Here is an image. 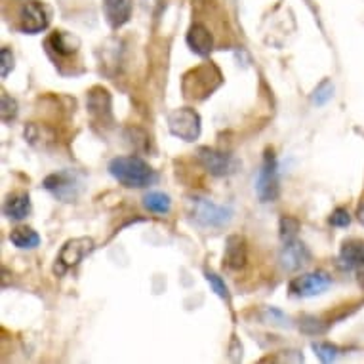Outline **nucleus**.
Returning a JSON list of instances; mask_svg holds the SVG:
<instances>
[{
  "mask_svg": "<svg viewBox=\"0 0 364 364\" xmlns=\"http://www.w3.org/2000/svg\"><path fill=\"white\" fill-rule=\"evenodd\" d=\"M94 239L90 237H77V239H69L65 245L61 246L60 256L55 259L54 271L58 275H63L67 269L77 267L78 263L82 262L84 257L92 254L94 250Z\"/></svg>",
  "mask_w": 364,
  "mask_h": 364,
  "instance_id": "423d86ee",
  "label": "nucleus"
},
{
  "mask_svg": "<svg viewBox=\"0 0 364 364\" xmlns=\"http://www.w3.org/2000/svg\"><path fill=\"white\" fill-rule=\"evenodd\" d=\"M299 328L304 330L305 334H321L324 330L323 326H321V321H316L315 316H304Z\"/></svg>",
  "mask_w": 364,
  "mask_h": 364,
  "instance_id": "cd10ccee",
  "label": "nucleus"
},
{
  "mask_svg": "<svg viewBox=\"0 0 364 364\" xmlns=\"http://www.w3.org/2000/svg\"><path fill=\"white\" fill-rule=\"evenodd\" d=\"M299 231V221L292 215H284L281 220V239L282 242H288V240L298 239Z\"/></svg>",
  "mask_w": 364,
  "mask_h": 364,
  "instance_id": "5701e85b",
  "label": "nucleus"
},
{
  "mask_svg": "<svg viewBox=\"0 0 364 364\" xmlns=\"http://www.w3.org/2000/svg\"><path fill=\"white\" fill-rule=\"evenodd\" d=\"M14 69V54L10 48L0 50V75L2 78H6L10 71Z\"/></svg>",
  "mask_w": 364,
  "mask_h": 364,
  "instance_id": "a878e982",
  "label": "nucleus"
},
{
  "mask_svg": "<svg viewBox=\"0 0 364 364\" xmlns=\"http://www.w3.org/2000/svg\"><path fill=\"white\" fill-rule=\"evenodd\" d=\"M332 96H334V84L326 78V80H323V82L316 86L311 100H313L315 105H326L332 100Z\"/></svg>",
  "mask_w": 364,
  "mask_h": 364,
  "instance_id": "4be33fe9",
  "label": "nucleus"
},
{
  "mask_svg": "<svg viewBox=\"0 0 364 364\" xmlns=\"http://www.w3.org/2000/svg\"><path fill=\"white\" fill-rule=\"evenodd\" d=\"M340 265L347 271H357L364 267V240L349 239L341 245Z\"/></svg>",
  "mask_w": 364,
  "mask_h": 364,
  "instance_id": "2eb2a0df",
  "label": "nucleus"
},
{
  "mask_svg": "<svg viewBox=\"0 0 364 364\" xmlns=\"http://www.w3.org/2000/svg\"><path fill=\"white\" fill-rule=\"evenodd\" d=\"M10 242H12L16 248L19 250H33L36 246L41 245V237L36 233L35 229H31V227H16L12 229V233H10Z\"/></svg>",
  "mask_w": 364,
  "mask_h": 364,
  "instance_id": "6ab92c4d",
  "label": "nucleus"
},
{
  "mask_svg": "<svg viewBox=\"0 0 364 364\" xmlns=\"http://www.w3.org/2000/svg\"><path fill=\"white\" fill-rule=\"evenodd\" d=\"M2 122H12L18 117V102L10 97L6 92H2Z\"/></svg>",
  "mask_w": 364,
  "mask_h": 364,
  "instance_id": "393cba45",
  "label": "nucleus"
},
{
  "mask_svg": "<svg viewBox=\"0 0 364 364\" xmlns=\"http://www.w3.org/2000/svg\"><path fill=\"white\" fill-rule=\"evenodd\" d=\"M168 130L172 136L183 141H195L203 130L200 114L191 107L173 109L172 113L168 114Z\"/></svg>",
  "mask_w": 364,
  "mask_h": 364,
  "instance_id": "39448f33",
  "label": "nucleus"
},
{
  "mask_svg": "<svg viewBox=\"0 0 364 364\" xmlns=\"http://www.w3.org/2000/svg\"><path fill=\"white\" fill-rule=\"evenodd\" d=\"M187 206H189L187 214L193 223L203 229H221L233 218V210L229 206H221L204 197H191Z\"/></svg>",
  "mask_w": 364,
  "mask_h": 364,
  "instance_id": "7ed1b4c3",
  "label": "nucleus"
},
{
  "mask_svg": "<svg viewBox=\"0 0 364 364\" xmlns=\"http://www.w3.org/2000/svg\"><path fill=\"white\" fill-rule=\"evenodd\" d=\"M349 223H351V215H349L346 208H336L332 215H330V225L347 227Z\"/></svg>",
  "mask_w": 364,
  "mask_h": 364,
  "instance_id": "bb28decb",
  "label": "nucleus"
},
{
  "mask_svg": "<svg viewBox=\"0 0 364 364\" xmlns=\"http://www.w3.org/2000/svg\"><path fill=\"white\" fill-rule=\"evenodd\" d=\"M248 259V248H246V240L239 235H231L225 240V252H223V262L229 269L239 271L246 265Z\"/></svg>",
  "mask_w": 364,
  "mask_h": 364,
  "instance_id": "ddd939ff",
  "label": "nucleus"
},
{
  "mask_svg": "<svg viewBox=\"0 0 364 364\" xmlns=\"http://www.w3.org/2000/svg\"><path fill=\"white\" fill-rule=\"evenodd\" d=\"M2 212L8 220L21 221L31 214V198L27 193H12L8 195L2 206Z\"/></svg>",
  "mask_w": 364,
  "mask_h": 364,
  "instance_id": "a211bd4d",
  "label": "nucleus"
},
{
  "mask_svg": "<svg viewBox=\"0 0 364 364\" xmlns=\"http://www.w3.org/2000/svg\"><path fill=\"white\" fill-rule=\"evenodd\" d=\"M197 156L204 170L212 173V176H218V178L233 173L235 168H237V161L233 159V155L212 149V147H200L197 151Z\"/></svg>",
  "mask_w": 364,
  "mask_h": 364,
  "instance_id": "9b49d317",
  "label": "nucleus"
},
{
  "mask_svg": "<svg viewBox=\"0 0 364 364\" xmlns=\"http://www.w3.org/2000/svg\"><path fill=\"white\" fill-rule=\"evenodd\" d=\"M281 191L279 181V162H277L275 151L265 149L263 162L256 178V195L262 203H273Z\"/></svg>",
  "mask_w": 364,
  "mask_h": 364,
  "instance_id": "20e7f679",
  "label": "nucleus"
},
{
  "mask_svg": "<svg viewBox=\"0 0 364 364\" xmlns=\"http://www.w3.org/2000/svg\"><path fill=\"white\" fill-rule=\"evenodd\" d=\"M144 206L153 214H168L172 210V200L164 193L151 191L144 197Z\"/></svg>",
  "mask_w": 364,
  "mask_h": 364,
  "instance_id": "aec40b11",
  "label": "nucleus"
},
{
  "mask_svg": "<svg viewBox=\"0 0 364 364\" xmlns=\"http://www.w3.org/2000/svg\"><path fill=\"white\" fill-rule=\"evenodd\" d=\"M358 221H360V223L364 225V204L360 206V208H358Z\"/></svg>",
  "mask_w": 364,
  "mask_h": 364,
  "instance_id": "c85d7f7f",
  "label": "nucleus"
},
{
  "mask_svg": "<svg viewBox=\"0 0 364 364\" xmlns=\"http://www.w3.org/2000/svg\"><path fill=\"white\" fill-rule=\"evenodd\" d=\"M46 50L50 55L55 54L58 58H69L78 52V38L65 31H55L46 38Z\"/></svg>",
  "mask_w": 364,
  "mask_h": 364,
  "instance_id": "4468645a",
  "label": "nucleus"
},
{
  "mask_svg": "<svg viewBox=\"0 0 364 364\" xmlns=\"http://www.w3.org/2000/svg\"><path fill=\"white\" fill-rule=\"evenodd\" d=\"M221 82H223V77H221L220 69L214 63H204V65L195 67L183 75L181 92L187 100L203 102L220 88Z\"/></svg>",
  "mask_w": 364,
  "mask_h": 364,
  "instance_id": "f03ea898",
  "label": "nucleus"
},
{
  "mask_svg": "<svg viewBox=\"0 0 364 364\" xmlns=\"http://www.w3.org/2000/svg\"><path fill=\"white\" fill-rule=\"evenodd\" d=\"M313 351H315L321 363H334L336 358L340 357V349L332 346V343H326V341H315L313 343Z\"/></svg>",
  "mask_w": 364,
  "mask_h": 364,
  "instance_id": "412c9836",
  "label": "nucleus"
},
{
  "mask_svg": "<svg viewBox=\"0 0 364 364\" xmlns=\"http://www.w3.org/2000/svg\"><path fill=\"white\" fill-rule=\"evenodd\" d=\"M105 18L113 29H120L122 25L128 23L132 16V0H105L103 2Z\"/></svg>",
  "mask_w": 364,
  "mask_h": 364,
  "instance_id": "f3484780",
  "label": "nucleus"
},
{
  "mask_svg": "<svg viewBox=\"0 0 364 364\" xmlns=\"http://www.w3.org/2000/svg\"><path fill=\"white\" fill-rule=\"evenodd\" d=\"M50 10L46 4L42 2H27L19 10V31L25 35H36L42 33L44 29H48L50 25Z\"/></svg>",
  "mask_w": 364,
  "mask_h": 364,
  "instance_id": "6e6552de",
  "label": "nucleus"
},
{
  "mask_svg": "<svg viewBox=\"0 0 364 364\" xmlns=\"http://www.w3.org/2000/svg\"><path fill=\"white\" fill-rule=\"evenodd\" d=\"M187 46L200 58H206L214 48V36L204 25L195 23L191 25V29L187 33Z\"/></svg>",
  "mask_w": 364,
  "mask_h": 364,
  "instance_id": "dca6fc26",
  "label": "nucleus"
},
{
  "mask_svg": "<svg viewBox=\"0 0 364 364\" xmlns=\"http://www.w3.org/2000/svg\"><path fill=\"white\" fill-rule=\"evenodd\" d=\"M206 281H208L212 290H214L221 299H227V301L231 299V296H229V288H227L225 281H223L220 275H215V273H212V271H206Z\"/></svg>",
  "mask_w": 364,
  "mask_h": 364,
  "instance_id": "b1692460",
  "label": "nucleus"
},
{
  "mask_svg": "<svg viewBox=\"0 0 364 364\" xmlns=\"http://www.w3.org/2000/svg\"><path fill=\"white\" fill-rule=\"evenodd\" d=\"M42 186L61 203H73L80 195V179L75 172L52 173L42 181Z\"/></svg>",
  "mask_w": 364,
  "mask_h": 364,
  "instance_id": "0eeeda50",
  "label": "nucleus"
},
{
  "mask_svg": "<svg viewBox=\"0 0 364 364\" xmlns=\"http://www.w3.org/2000/svg\"><path fill=\"white\" fill-rule=\"evenodd\" d=\"M332 287V277L324 271H313L301 277H296L288 284V292L298 298H311L316 294H323Z\"/></svg>",
  "mask_w": 364,
  "mask_h": 364,
  "instance_id": "1a4fd4ad",
  "label": "nucleus"
},
{
  "mask_svg": "<svg viewBox=\"0 0 364 364\" xmlns=\"http://www.w3.org/2000/svg\"><path fill=\"white\" fill-rule=\"evenodd\" d=\"M86 107L96 124L113 126V103H111V94L107 88L94 86L90 90L88 97H86Z\"/></svg>",
  "mask_w": 364,
  "mask_h": 364,
  "instance_id": "9d476101",
  "label": "nucleus"
},
{
  "mask_svg": "<svg viewBox=\"0 0 364 364\" xmlns=\"http://www.w3.org/2000/svg\"><path fill=\"white\" fill-rule=\"evenodd\" d=\"M309 262H311V252L304 242H299L298 239L284 242L281 252V265L284 271L294 273V271H299L301 267H305Z\"/></svg>",
  "mask_w": 364,
  "mask_h": 364,
  "instance_id": "f8f14e48",
  "label": "nucleus"
},
{
  "mask_svg": "<svg viewBox=\"0 0 364 364\" xmlns=\"http://www.w3.org/2000/svg\"><path fill=\"white\" fill-rule=\"evenodd\" d=\"M109 173L113 176L120 186L130 189H144L156 181L155 170L138 155L117 156L109 162Z\"/></svg>",
  "mask_w": 364,
  "mask_h": 364,
  "instance_id": "f257e3e1",
  "label": "nucleus"
}]
</instances>
